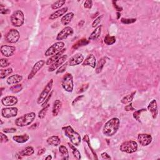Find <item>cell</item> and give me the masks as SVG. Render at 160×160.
Instances as JSON below:
<instances>
[{
	"label": "cell",
	"mask_w": 160,
	"mask_h": 160,
	"mask_svg": "<svg viewBox=\"0 0 160 160\" xmlns=\"http://www.w3.org/2000/svg\"><path fill=\"white\" fill-rule=\"evenodd\" d=\"M52 159V156L51 155H48L47 157L45 158V159Z\"/></svg>",
	"instance_id": "56"
},
{
	"label": "cell",
	"mask_w": 160,
	"mask_h": 160,
	"mask_svg": "<svg viewBox=\"0 0 160 160\" xmlns=\"http://www.w3.org/2000/svg\"><path fill=\"white\" fill-rule=\"evenodd\" d=\"M18 100L14 96H5L1 100V103L4 106H12L18 103Z\"/></svg>",
	"instance_id": "17"
},
{
	"label": "cell",
	"mask_w": 160,
	"mask_h": 160,
	"mask_svg": "<svg viewBox=\"0 0 160 160\" xmlns=\"http://www.w3.org/2000/svg\"><path fill=\"white\" fill-rule=\"evenodd\" d=\"M0 136H1V143H7L8 141V138L7 135H5L2 132L0 133Z\"/></svg>",
	"instance_id": "49"
},
{
	"label": "cell",
	"mask_w": 160,
	"mask_h": 160,
	"mask_svg": "<svg viewBox=\"0 0 160 160\" xmlns=\"http://www.w3.org/2000/svg\"><path fill=\"white\" fill-rule=\"evenodd\" d=\"M34 153H35L34 148L32 146H28L25 148L24 150L20 151L18 154L21 156H29L33 155Z\"/></svg>",
	"instance_id": "28"
},
{
	"label": "cell",
	"mask_w": 160,
	"mask_h": 160,
	"mask_svg": "<svg viewBox=\"0 0 160 160\" xmlns=\"http://www.w3.org/2000/svg\"><path fill=\"white\" fill-rule=\"evenodd\" d=\"M13 70L11 68H9L4 70H0V78L1 79H4L5 78L9 76L11 74L13 73Z\"/></svg>",
	"instance_id": "33"
},
{
	"label": "cell",
	"mask_w": 160,
	"mask_h": 160,
	"mask_svg": "<svg viewBox=\"0 0 160 160\" xmlns=\"http://www.w3.org/2000/svg\"><path fill=\"white\" fill-rule=\"evenodd\" d=\"M136 20L135 18H121V22L124 25H129L136 22Z\"/></svg>",
	"instance_id": "42"
},
{
	"label": "cell",
	"mask_w": 160,
	"mask_h": 160,
	"mask_svg": "<svg viewBox=\"0 0 160 160\" xmlns=\"http://www.w3.org/2000/svg\"><path fill=\"white\" fill-rule=\"evenodd\" d=\"M22 79H23L22 76L18 75V74H15V75H11L8 78L7 80V83L9 85L13 86L20 83L22 81Z\"/></svg>",
	"instance_id": "21"
},
{
	"label": "cell",
	"mask_w": 160,
	"mask_h": 160,
	"mask_svg": "<svg viewBox=\"0 0 160 160\" xmlns=\"http://www.w3.org/2000/svg\"><path fill=\"white\" fill-rule=\"evenodd\" d=\"M45 152H46V149H45V148H41V149H40L39 150H38V156L43 155V154H44Z\"/></svg>",
	"instance_id": "55"
},
{
	"label": "cell",
	"mask_w": 160,
	"mask_h": 160,
	"mask_svg": "<svg viewBox=\"0 0 160 160\" xmlns=\"http://www.w3.org/2000/svg\"><path fill=\"white\" fill-rule=\"evenodd\" d=\"M52 95H53V91H51V92L50 93V94L49 95V96L47 97V99H46L45 100V101L43 103H42V105H41V106H42V107L43 108V107H44V106H47V105H48L49 103H49V100L51 99V96H52Z\"/></svg>",
	"instance_id": "47"
},
{
	"label": "cell",
	"mask_w": 160,
	"mask_h": 160,
	"mask_svg": "<svg viewBox=\"0 0 160 160\" xmlns=\"http://www.w3.org/2000/svg\"><path fill=\"white\" fill-rule=\"evenodd\" d=\"M68 65V63H65V64H63V65H61V66L58 68V70H57V71L56 72V75H59V74H61V73H64V72L66 71V69Z\"/></svg>",
	"instance_id": "43"
},
{
	"label": "cell",
	"mask_w": 160,
	"mask_h": 160,
	"mask_svg": "<svg viewBox=\"0 0 160 160\" xmlns=\"http://www.w3.org/2000/svg\"><path fill=\"white\" fill-rule=\"evenodd\" d=\"M88 43H89V41H88V40H87L86 39H82L81 40H79L76 43H75L73 46V49H77L79 47H83V46L87 45Z\"/></svg>",
	"instance_id": "35"
},
{
	"label": "cell",
	"mask_w": 160,
	"mask_h": 160,
	"mask_svg": "<svg viewBox=\"0 0 160 160\" xmlns=\"http://www.w3.org/2000/svg\"><path fill=\"white\" fill-rule=\"evenodd\" d=\"M148 110L151 113L152 117L154 119H156L158 114V104L156 100H153L150 101L148 106Z\"/></svg>",
	"instance_id": "18"
},
{
	"label": "cell",
	"mask_w": 160,
	"mask_h": 160,
	"mask_svg": "<svg viewBox=\"0 0 160 160\" xmlns=\"http://www.w3.org/2000/svg\"><path fill=\"white\" fill-rule=\"evenodd\" d=\"M53 86V79H51L50 81L47 83V84L45 86L43 90L41 91V93H40L38 100L37 103L38 105L42 104L45 101V100L47 98V97L49 96V93L51 92V89H52Z\"/></svg>",
	"instance_id": "7"
},
{
	"label": "cell",
	"mask_w": 160,
	"mask_h": 160,
	"mask_svg": "<svg viewBox=\"0 0 160 160\" xmlns=\"http://www.w3.org/2000/svg\"><path fill=\"white\" fill-rule=\"evenodd\" d=\"M67 58H68L67 55H63L59 60H58L56 61L53 63L51 65L49 66L48 69V71L49 72H53L55 70H56L57 68H59L61 65H63L65 63Z\"/></svg>",
	"instance_id": "15"
},
{
	"label": "cell",
	"mask_w": 160,
	"mask_h": 160,
	"mask_svg": "<svg viewBox=\"0 0 160 160\" xmlns=\"http://www.w3.org/2000/svg\"><path fill=\"white\" fill-rule=\"evenodd\" d=\"M106 62V59L105 57H103V58H100L98 60L96 66V73L97 74H99L102 71L103 68Z\"/></svg>",
	"instance_id": "29"
},
{
	"label": "cell",
	"mask_w": 160,
	"mask_h": 160,
	"mask_svg": "<svg viewBox=\"0 0 160 160\" xmlns=\"http://www.w3.org/2000/svg\"><path fill=\"white\" fill-rule=\"evenodd\" d=\"M66 3V1L65 0H60V1H57L51 4V8L53 9H57L61 8Z\"/></svg>",
	"instance_id": "37"
},
{
	"label": "cell",
	"mask_w": 160,
	"mask_h": 160,
	"mask_svg": "<svg viewBox=\"0 0 160 160\" xmlns=\"http://www.w3.org/2000/svg\"><path fill=\"white\" fill-rule=\"evenodd\" d=\"M84 61V56L81 53H76L73 55L68 61V65L70 66H77L82 63Z\"/></svg>",
	"instance_id": "16"
},
{
	"label": "cell",
	"mask_w": 160,
	"mask_h": 160,
	"mask_svg": "<svg viewBox=\"0 0 160 160\" xmlns=\"http://www.w3.org/2000/svg\"><path fill=\"white\" fill-rule=\"evenodd\" d=\"M83 97H84V95H79L78 97H76V98L73 100V101L72 103V105H75V104H76L77 102H78L79 101L81 100L83 98Z\"/></svg>",
	"instance_id": "53"
},
{
	"label": "cell",
	"mask_w": 160,
	"mask_h": 160,
	"mask_svg": "<svg viewBox=\"0 0 160 160\" xmlns=\"http://www.w3.org/2000/svg\"><path fill=\"white\" fill-rule=\"evenodd\" d=\"M103 17L104 16L103 15H100L99 16L97 17V18L93 21V23H92V27L95 28H97L98 26V25L100 23L102 19L103 18Z\"/></svg>",
	"instance_id": "41"
},
{
	"label": "cell",
	"mask_w": 160,
	"mask_h": 160,
	"mask_svg": "<svg viewBox=\"0 0 160 160\" xmlns=\"http://www.w3.org/2000/svg\"><path fill=\"white\" fill-rule=\"evenodd\" d=\"M83 66H89L92 68H95L96 66V59L93 54L89 55L82 63Z\"/></svg>",
	"instance_id": "19"
},
{
	"label": "cell",
	"mask_w": 160,
	"mask_h": 160,
	"mask_svg": "<svg viewBox=\"0 0 160 160\" xmlns=\"http://www.w3.org/2000/svg\"><path fill=\"white\" fill-rule=\"evenodd\" d=\"M74 33L73 29L70 26H66L56 36V40L58 41H61V40H64L70 36H72Z\"/></svg>",
	"instance_id": "10"
},
{
	"label": "cell",
	"mask_w": 160,
	"mask_h": 160,
	"mask_svg": "<svg viewBox=\"0 0 160 160\" xmlns=\"http://www.w3.org/2000/svg\"><path fill=\"white\" fill-rule=\"evenodd\" d=\"M20 35L19 31L16 29L10 30L5 36V39L9 43H16L20 39Z\"/></svg>",
	"instance_id": "9"
},
{
	"label": "cell",
	"mask_w": 160,
	"mask_h": 160,
	"mask_svg": "<svg viewBox=\"0 0 160 160\" xmlns=\"http://www.w3.org/2000/svg\"><path fill=\"white\" fill-rule=\"evenodd\" d=\"M49 106H50V105L48 104V105H47L46 106L43 107V109L39 112V113H38V118L39 119H43L45 117V116L47 115V114L48 113V109H49Z\"/></svg>",
	"instance_id": "36"
},
{
	"label": "cell",
	"mask_w": 160,
	"mask_h": 160,
	"mask_svg": "<svg viewBox=\"0 0 160 160\" xmlns=\"http://www.w3.org/2000/svg\"><path fill=\"white\" fill-rule=\"evenodd\" d=\"M74 16H75V14L71 12L65 14L61 19V23L62 25L64 26L68 25L74 18Z\"/></svg>",
	"instance_id": "24"
},
{
	"label": "cell",
	"mask_w": 160,
	"mask_h": 160,
	"mask_svg": "<svg viewBox=\"0 0 160 160\" xmlns=\"http://www.w3.org/2000/svg\"><path fill=\"white\" fill-rule=\"evenodd\" d=\"M119 149L120 151L126 153H133L138 150V143L133 140L124 141L120 146Z\"/></svg>",
	"instance_id": "5"
},
{
	"label": "cell",
	"mask_w": 160,
	"mask_h": 160,
	"mask_svg": "<svg viewBox=\"0 0 160 160\" xmlns=\"http://www.w3.org/2000/svg\"><path fill=\"white\" fill-rule=\"evenodd\" d=\"M1 54L5 57H10L12 56L16 51V48L13 46H9V45H2L1 47Z\"/></svg>",
	"instance_id": "14"
},
{
	"label": "cell",
	"mask_w": 160,
	"mask_h": 160,
	"mask_svg": "<svg viewBox=\"0 0 160 160\" xmlns=\"http://www.w3.org/2000/svg\"><path fill=\"white\" fill-rule=\"evenodd\" d=\"M102 158L103 159H111V156L108 155V154L106 152H104V153H101V155Z\"/></svg>",
	"instance_id": "52"
},
{
	"label": "cell",
	"mask_w": 160,
	"mask_h": 160,
	"mask_svg": "<svg viewBox=\"0 0 160 160\" xmlns=\"http://www.w3.org/2000/svg\"><path fill=\"white\" fill-rule=\"evenodd\" d=\"M48 144L53 146H58L61 143V140L58 136H50L47 140Z\"/></svg>",
	"instance_id": "25"
},
{
	"label": "cell",
	"mask_w": 160,
	"mask_h": 160,
	"mask_svg": "<svg viewBox=\"0 0 160 160\" xmlns=\"http://www.w3.org/2000/svg\"><path fill=\"white\" fill-rule=\"evenodd\" d=\"M104 42L107 45H112L116 43V38L115 36H111L107 35L104 39Z\"/></svg>",
	"instance_id": "38"
},
{
	"label": "cell",
	"mask_w": 160,
	"mask_h": 160,
	"mask_svg": "<svg viewBox=\"0 0 160 160\" xmlns=\"http://www.w3.org/2000/svg\"><path fill=\"white\" fill-rule=\"evenodd\" d=\"M11 10H9V9H5V8L3 7V6L1 5V7H0V13L1 15H7L10 13Z\"/></svg>",
	"instance_id": "46"
},
{
	"label": "cell",
	"mask_w": 160,
	"mask_h": 160,
	"mask_svg": "<svg viewBox=\"0 0 160 160\" xmlns=\"http://www.w3.org/2000/svg\"><path fill=\"white\" fill-rule=\"evenodd\" d=\"M13 140L18 143H25L30 140V136L28 135H15L13 136Z\"/></svg>",
	"instance_id": "26"
},
{
	"label": "cell",
	"mask_w": 160,
	"mask_h": 160,
	"mask_svg": "<svg viewBox=\"0 0 160 160\" xmlns=\"http://www.w3.org/2000/svg\"><path fill=\"white\" fill-rule=\"evenodd\" d=\"M11 22L15 27H20L24 24L25 15L21 10H16L11 16Z\"/></svg>",
	"instance_id": "4"
},
{
	"label": "cell",
	"mask_w": 160,
	"mask_h": 160,
	"mask_svg": "<svg viewBox=\"0 0 160 160\" xmlns=\"http://www.w3.org/2000/svg\"><path fill=\"white\" fill-rule=\"evenodd\" d=\"M135 94H136V91H134V92H133L131 94L128 95L127 96L123 97V98L121 100V103L124 104V105L129 103H131V101L133 100V98H134Z\"/></svg>",
	"instance_id": "32"
},
{
	"label": "cell",
	"mask_w": 160,
	"mask_h": 160,
	"mask_svg": "<svg viewBox=\"0 0 160 160\" xmlns=\"http://www.w3.org/2000/svg\"><path fill=\"white\" fill-rule=\"evenodd\" d=\"M93 7V1L91 0H87L85 1L84 3V7L87 9H91Z\"/></svg>",
	"instance_id": "45"
},
{
	"label": "cell",
	"mask_w": 160,
	"mask_h": 160,
	"mask_svg": "<svg viewBox=\"0 0 160 160\" xmlns=\"http://www.w3.org/2000/svg\"><path fill=\"white\" fill-rule=\"evenodd\" d=\"M18 113V108L16 107L4 108L1 110V115L5 118H13L17 116Z\"/></svg>",
	"instance_id": "11"
},
{
	"label": "cell",
	"mask_w": 160,
	"mask_h": 160,
	"mask_svg": "<svg viewBox=\"0 0 160 160\" xmlns=\"http://www.w3.org/2000/svg\"><path fill=\"white\" fill-rule=\"evenodd\" d=\"M88 88V84H83V87L80 88L79 89V91H78V93H82V92H84V91H85L86 90H87Z\"/></svg>",
	"instance_id": "51"
},
{
	"label": "cell",
	"mask_w": 160,
	"mask_h": 160,
	"mask_svg": "<svg viewBox=\"0 0 160 160\" xmlns=\"http://www.w3.org/2000/svg\"><path fill=\"white\" fill-rule=\"evenodd\" d=\"M61 85L65 91L68 93H71L74 88L73 77L71 73H66L62 79Z\"/></svg>",
	"instance_id": "6"
},
{
	"label": "cell",
	"mask_w": 160,
	"mask_h": 160,
	"mask_svg": "<svg viewBox=\"0 0 160 160\" xmlns=\"http://www.w3.org/2000/svg\"><path fill=\"white\" fill-rule=\"evenodd\" d=\"M83 141H84V142H85L86 143H87V144L88 145V149L89 150V151H91V153H93V156H94V158H95V159H98V158H97V156H96V153H95V152L93 151V148H91V146L89 136H88V135H85V136L83 137Z\"/></svg>",
	"instance_id": "34"
},
{
	"label": "cell",
	"mask_w": 160,
	"mask_h": 160,
	"mask_svg": "<svg viewBox=\"0 0 160 160\" xmlns=\"http://www.w3.org/2000/svg\"><path fill=\"white\" fill-rule=\"evenodd\" d=\"M59 151L63 159H69V152L67 148L63 145H61L59 148Z\"/></svg>",
	"instance_id": "30"
},
{
	"label": "cell",
	"mask_w": 160,
	"mask_h": 160,
	"mask_svg": "<svg viewBox=\"0 0 160 160\" xmlns=\"http://www.w3.org/2000/svg\"><path fill=\"white\" fill-rule=\"evenodd\" d=\"M36 118V114L33 112L26 113L15 120V124L17 127H24L30 125Z\"/></svg>",
	"instance_id": "3"
},
{
	"label": "cell",
	"mask_w": 160,
	"mask_h": 160,
	"mask_svg": "<svg viewBox=\"0 0 160 160\" xmlns=\"http://www.w3.org/2000/svg\"><path fill=\"white\" fill-rule=\"evenodd\" d=\"M22 89H23L22 86L21 84H19L13 85L12 87L10 88L11 91H12V92L14 93L20 92V91H21L22 90Z\"/></svg>",
	"instance_id": "40"
},
{
	"label": "cell",
	"mask_w": 160,
	"mask_h": 160,
	"mask_svg": "<svg viewBox=\"0 0 160 160\" xmlns=\"http://www.w3.org/2000/svg\"><path fill=\"white\" fill-rule=\"evenodd\" d=\"M65 43L63 41H58L53 44L49 48H48V49L45 51L44 55L46 56H51L56 53H58L59 51L64 49L65 47Z\"/></svg>",
	"instance_id": "8"
},
{
	"label": "cell",
	"mask_w": 160,
	"mask_h": 160,
	"mask_svg": "<svg viewBox=\"0 0 160 160\" xmlns=\"http://www.w3.org/2000/svg\"><path fill=\"white\" fill-rule=\"evenodd\" d=\"M152 136L146 133H140L138 135V141L139 143L143 146H147L152 141Z\"/></svg>",
	"instance_id": "12"
},
{
	"label": "cell",
	"mask_w": 160,
	"mask_h": 160,
	"mask_svg": "<svg viewBox=\"0 0 160 160\" xmlns=\"http://www.w3.org/2000/svg\"><path fill=\"white\" fill-rule=\"evenodd\" d=\"M66 49L64 48V49H63L62 50H61L60 51H59L58 53H57L55 55L51 56L50 58L47 60V61L46 62V64H47L48 66H50V65H52L53 63H55V61H56L57 60H59L61 58V57L63 55V54L66 51Z\"/></svg>",
	"instance_id": "20"
},
{
	"label": "cell",
	"mask_w": 160,
	"mask_h": 160,
	"mask_svg": "<svg viewBox=\"0 0 160 160\" xmlns=\"http://www.w3.org/2000/svg\"><path fill=\"white\" fill-rule=\"evenodd\" d=\"M116 1H113V7H115V8L118 11V12H121V11L123 10V8L121 7H118V6L116 4Z\"/></svg>",
	"instance_id": "54"
},
{
	"label": "cell",
	"mask_w": 160,
	"mask_h": 160,
	"mask_svg": "<svg viewBox=\"0 0 160 160\" xmlns=\"http://www.w3.org/2000/svg\"><path fill=\"white\" fill-rule=\"evenodd\" d=\"M3 122L2 121V120H1V124H3Z\"/></svg>",
	"instance_id": "58"
},
{
	"label": "cell",
	"mask_w": 160,
	"mask_h": 160,
	"mask_svg": "<svg viewBox=\"0 0 160 160\" xmlns=\"http://www.w3.org/2000/svg\"><path fill=\"white\" fill-rule=\"evenodd\" d=\"M117 19L118 20H119V17L120 16H121V14H120V13L119 12H117Z\"/></svg>",
	"instance_id": "57"
},
{
	"label": "cell",
	"mask_w": 160,
	"mask_h": 160,
	"mask_svg": "<svg viewBox=\"0 0 160 160\" xmlns=\"http://www.w3.org/2000/svg\"><path fill=\"white\" fill-rule=\"evenodd\" d=\"M143 111H146V109H141L139 110L135 111L133 114V118L136 120V121H138V122H140V115L142 112Z\"/></svg>",
	"instance_id": "39"
},
{
	"label": "cell",
	"mask_w": 160,
	"mask_h": 160,
	"mask_svg": "<svg viewBox=\"0 0 160 160\" xmlns=\"http://www.w3.org/2000/svg\"><path fill=\"white\" fill-rule=\"evenodd\" d=\"M45 63H46L45 61H44V60H40V61H38V62H36V63L34 65V66H33L32 70H31V72L30 73L29 75H28V79L29 80L32 79L36 75L37 73L43 67V66L44 65Z\"/></svg>",
	"instance_id": "13"
},
{
	"label": "cell",
	"mask_w": 160,
	"mask_h": 160,
	"mask_svg": "<svg viewBox=\"0 0 160 160\" xmlns=\"http://www.w3.org/2000/svg\"><path fill=\"white\" fill-rule=\"evenodd\" d=\"M101 30H102V26H98L97 28H95V30L91 33L89 37V40H96L98 39L101 34Z\"/></svg>",
	"instance_id": "27"
},
{
	"label": "cell",
	"mask_w": 160,
	"mask_h": 160,
	"mask_svg": "<svg viewBox=\"0 0 160 160\" xmlns=\"http://www.w3.org/2000/svg\"><path fill=\"white\" fill-rule=\"evenodd\" d=\"M3 131L4 133H14L16 131V129L14 128H4V129H3Z\"/></svg>",
	"instance_id": "48"
},
{
	"label": "cell",
	"mask_w": 160,
	"mask_h": 160,
	"mask_svg": "<svg viewBox=\"0 0 160 160\" xmlns=\"http://www.w3.org/2000/svg\"><path fill=\"white\" fill-rule=\"evenodd\" d=\"M64 130V133L66 136L70 139L71 143L75 146H78L81 142V138L80 135L77 133L75 130L71 127V126H67L63 128Z\"/></svg>",
	"instance_id": "2"
},
{
	"label": "cell",
	"mask_w": 160,
	"mask_h": 160,
	"mask_svg": "<svg viewBox=\"0 0 160 160\" xmlns=\"http://www.w3.org/2000/svg\"><path fill=\"white\" fill-rule=\"evenodd\" d=\"M124 110L126 111H135L136 110H135V108L133 106V104L131 103L130 104H129L128 105L124 107Z\"/></svg>",
	"instance_id": "50"
},
{
	"label": "cell",
	"mask_w": 160,
	"mask_h": 160,
	"mask_svg": "<svg viewBox=\"0 0 160 160\" xmlns=\"http://www.w3.org/2000/svg\"><path fill=\"white\" fill-rule=\"evenodd\" d=\"M119 125L120 120L118 118H111L105 123L103 129V133L107 137H111L117 133Z\"/></svg>",
	"instance_id": "1"
},
{
	"label": "cell",
	"mask_w": 160,
	"mask_h": 160,
	"mask_svg": "<svg viewBox=\"0 0 160 160\" xmlns=\"http://www.w3.org/2000/svg\"><path fill=\"white\" fill-rule=\"evenodd\" d=\"M0 63H1V68H6L9 65V62L8 61V60L6 58H1V60H0Z\"/></svg>",
	"instance_id": "44"
},
{
	"label": "cell",
	"mask_w": 160,
	"mask_h": 160,
	"mask_svg": "<svg viewBox=\"0 0 160 160\" xmlns=\"http://www.w3.org/2000/svg\"><path fill=\"white\" fill-rule=\"evenodd\" d=\"M62 107V102L60 100H56L54 101L52 109V114L53 116H58Z\"/></svg>",
	"instance_id": "23"
},
{
	"label": "cell",
	"mask_w": 160,
	"mask_h": 160,
	"mask_svg": "<svg viewBox=\"0 0 160 160\" xmlns=\"http://www.w3.org/2000/svg\"><path fill=\"white\" fill-rule=\"evenodd\" d=\"M68 11V8L67 7H65L60 9L59 10H57L56 11H55L54 13H53L51 14L49 16V19L51 20H56L57 18H60L61 16H63Z\"/></svg>",
	"instance_id": "22"
},
{
	"label": "cell",
	"mask_w": 160,
	"mask_h": 160,
	"mask_svg": "<svg viewBox=\"0 0 160 160\" xmlns=\"http://www.w3.org/2000/svg\"><path fill=\"white\" fill-rule=\"evenodd\" d=\"M68 145H69L70 148H71L74 157H75L78 160H79L80 159H81V153H80L79 151L77 149L76 146L75 145L70 144V143H68Z\"/></svg>",
	"instance_id": "31"
}]
</instances>
